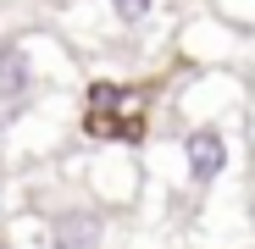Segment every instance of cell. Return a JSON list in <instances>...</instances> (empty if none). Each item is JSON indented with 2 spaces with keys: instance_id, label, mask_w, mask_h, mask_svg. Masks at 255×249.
Returning a JSON list of instances; mask_svg holds the SVG:
<instances>
[{
  "instance_id": "1",
  "label": "cell",
  "mask_w": 255,
  "mask_h": 249,
  "mask_svg": "<svg viewBox=\"0 0 255 249\" xmlns=\"http://www.w3.org/2000/svg\"><path fill=\"white\" fill-rule=\"evenodd\" d=\"M183 166L194 183H217L228 172V133L222 128H189L183 133Z\"/></svg>"
},
{
  "instance_id": "2",
  "label": "cell",
  "mask_w": 255,
  "mask_h": 249,
  "mask_svg": "<svg viewBox=\"0 0 255 249\" xmlns=\"http://www.w3.org/2000/svg\"><path fill=\"white\" fill-rule=\"evenodd\" d=\"M83 133L89 139H117V144H144V133H150V122H144V111H89L83 116Z\"/></svg>"
},
{
  "instance_id": "3",
  "label": "cell",
  "mask_w": 255,
  "mask_h": 249,
  "mask_svg": "<svg viewBox=\"0 0 255 249\" xmlns=\"http://www.w3.org/2000/svg\"><path fill=\"white\" fill-rule=\"evenodd\" d=\"M33 89V56L22 39H0V100H28Z\"/></svg>"
},
{
  "instance_id": "4",
  "label": "cell",
  "mask_w": 255,
  "mask_h": 249,
  "mask_svg": "<svg viewBox=\"0 0 255 249\" xmlns=\"http://www.w3.org/2000/svg\"><path fill=\"white\" fill-rule=\"evenodd\" d=\"M50 244L56 249H100V216L95 211H67L50 222Z\"/></svg>"
},
{
  "instance_id": "5",
  "label": "cell",
  "mask_w": 255,
  "mask_h": 249,
  "mask_svg": "<svg viewBox=\"0 0 255 249\" xmlns=\"http://www.w3.org/2000/svg\"><path fill=\"white\" fill-rule=\"evenodd\" d=\"M111 6V17L122 22V28H144L150 17H155V0H106Z\"/></svg>"
}]
</instances>
